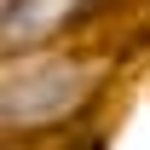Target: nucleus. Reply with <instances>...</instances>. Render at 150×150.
<instances>
[{
	"label": "nucleus",
	"mask_w": 150,
	"mask_h": 150,
	"mask_svg": "<svg viewBox=\"0 0 150 150\" xmlns=\"http://www.w3.org/2000/svg\"><path fill=\"white\" fill-rule=\"evenodd\" d=\"M93 93V69L75 64V58H35L29 69L12 64L6 75V127L12 133H35L52 121H69Z\"/></svg>",
	"instance_id": "nucleus-1"
}]
</instances>
